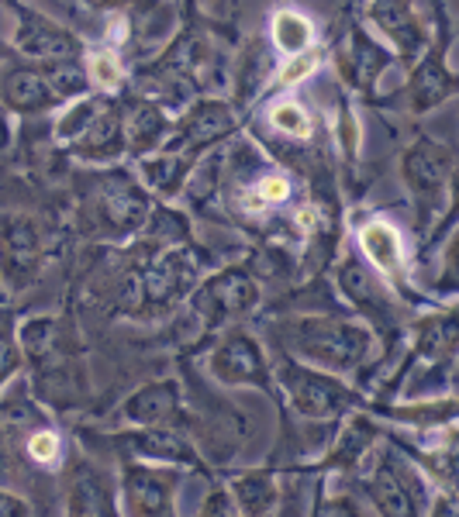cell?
Instances as JSON below:
<instances>
[{
    "label": "cell",
    "mask_w": 459,
    "mask_h": 517,
    "mask_svg": "<svg viewBox=\"0 0 459 517\" xmlns=\"http://www.w3.org/2000/svg\"><path fill=\"white\" fill-rule=\"evenodd\" d=\"M311 66H314V59H311V55H300L298 62H290V66L283 69V83H294V79H300L304 73H311Z\"/></svg>",
    "instance_id": "obj_7"
},
{
    "label": "cell",
    "mask_w": 459,
    "mask_h": 517,
    "mask_svg": "<svg viewBox=\"0 0 459 517\" xmlns=\"http://www.w3.org/2000/svg\"><path fill=\"white\" fill-rule=\"evenodd\" d=\"M28 448H31V455H35L38 462H52L55 452H59V441H55V435H49V431H38Z\"/></svg>",
    "instance_id": "obj_4"
},
{
    "label": "cell",
    "mask_w": 459,
    "mask_h": 517,
    "mask_svg": "<svg viewBox=\"0 0 459 517\" xmlns=\"http://www.w3.org/2000/svg\"><path fill=\"white\" fill-rule=\"evenodd\" d=\"M363 249H366V256L373 258L377 266L394 269L397 258H401V238H397V232L390 225H380L377 221V225L363 228Z\"/></svg>",
    "instance_id": "obj_1"
},
{
    "label": "cell",
    "mask_w": 459,
    "mask_h": 517,
    "mask_svg": "<svg viewBox=\"0 0 459 517\" xmlns=\"http://www.w3.org/2000/svg\"><path fill=\"white\" fill-rule=\"evenodd\" d=\"M290 193V183L283 180V176H270V180L259 183V200H270V204H276V200H283ZM256 200V204H259Z\"/></svg>",
    "instance_id": "obj_5"
},
{
    "label": "cell",
    "mask_w": 459,
    "mask_h": 517,
    "mask_svg": "<svg viewBox=\"0 0 459 517\" xmlns=\"http://www.w3.org/2000/svg\"><path fill=\"white\" fill-rule=\"evenodd\" d=\"M94 76L101 83H108V86H114L118 76H121V69H118V62L110 55H94Z\"/></svg>",
    "instance_id": "obj_6"
},
{
    "label": "cell",
    "mask_w": 459,
    "mask_h": 517,
    "mask_svg": "<svg viewBox=\"0 0 459 517\" xmlns=\"http://www.w3.org/2000/svg\"><path fill=\"white\" fill-rule=\"evenodd\" d=\"M273 35H276V45H280L283 52H290V55H298L300 49L311 45V25H307L300 14H290V11L276 14V21H273Z\"/></svg>",
    "instance_id": "obj_2"
},
{
    "label": "cell",
    "mask_w": 459,
    "mask_h": 517,
    "mask_svg": "<svg viewBox=\"0 0 459 517\" xmlns=\"http://www.w3.org/2000/svg\"><path fill=\"white\" fill-rule=\"evenodd\" d=\"M273 125L280 131H287V135H307L311 131V121H307V114L294 107V103H280L276 110H273Z\"/></svg>",
    "instance_id": "obj_3"
}]
</instances>
